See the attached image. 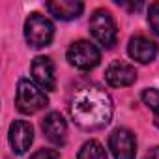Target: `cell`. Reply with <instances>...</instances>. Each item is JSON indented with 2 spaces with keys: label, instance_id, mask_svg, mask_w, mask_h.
Listing matches in <instances>:
<instances>
[{
  "label": "cell",
  "instance_id": "obj_3",
  "mask_svg": "<svg viewBox=\"0 0 159 159\" xmlns=\"http://www.w3.org/2000/svg\"><path fill=\"white\" fill-rule=\"evenodd\" d=\"M54 38V25L41 13H30L25 21V39L32 49L47 47Z\"/></svg>",
  "mask_w": 159,
  "mask_h": 159
},
{
  "label": "cell",
  "instance_id": "obj_18",
  "mask_svg": "<svg viewBox=\"0 0 159 159\" xmlns=\"http://www.w3.org/2000/svg\"><path fill=\"white\" fill-rule=\"evenodd\" d=\"M153 122H155V125L159 127V112H155V116H153Z\"/></svg>",
  "mask_w": 159,
  "mask_h": 159
},
{
  "label": "cell",
  "instance_id": "obj_7",
  "mask_svg": "<svg viewBox=\"0 0 159 159\" xmlns=\"http://www.w3.org/2000/svg\"><path fill=\"white\" fill-rule=\"evenodd\" d=\"M105 81L114 88L131 86L137 81V69L127 62L114 60L112 64H109V67L105 71Z\"/></svg>",
  "mask_w": 159,
  "mask_h": 159
},
{
  "label": "cell",
  "instance_id": "obj_4",
  "mask_svg": "<svg viewBox=\"0 0 159 159\" xmlns=\"http://www.w3.org/2000/svg\"><path fill=\"white\" fill-rule=\"evenodd\" d=\"M90 34L92 38L105 49H111L116 39H118V30H116V23L112 19V15L107 10H96L90 17L88 23Z\"/></svg>",
  "mask_w": 159,
  "mask_h": 159
},
{
  "label": "cell",
  "instance_id": "obj_9",
  "mask_svg": "<svg viewBox=\"0 0 159 159\" xmlns=\"http://www.w3.org/2000/svg\"><path fill=\"white\" fill-rule=\"evenodd\" d=\"M32 77L39 88L43 90H54L56 77H54V64L49 56H36L32 62Z\"/></svg>",
  "mask_w": 159,
  "mask_h": 159
},
{
  "label": "cell",
  "instance_id": "obj_16",
  "mask_svg": "<svg viewBox=\"0 0 159 159\" xmlns=\"http://www.w3.org/2000/svg\"><path fill=\"white\" fill-rule=\"evenodd\" d=\"M30 159H60V153H58L56 150L43 148V150H38L36 153H32Z\"/></svg>",
  "mask_w": 159,
  "mask_h": 159
},
{
  "label": "cell",
  "instance_id": "obj_5",
  "mask_svg": "<svg viewBox=\"0 0 159 159\" xmlns=\"http://www.w3.org/2000/svg\"><path fill=\"white\" fill-rule=\"evenodd\" d=\"M67 60L77 69L90 71V69H94L99 64L101 52H99V49L94 43H90L86 39H79V41H75V43L69 45V49H67Z\"/></svg>",
  "mask_w": 159,
  "mask_h": 159
},
{
  "label": "cell",
  "instance_id": "obj_15",
  "mask_svg": "<svg viewBox=\"0 0 159 159\" xmlns=\"http://www.w3.org/2000/svg\"><path fill=\"white\" fill-rule=\"evenodd\" d=\"M148 25L153 30V34L159 36V2L150 4V8H148Z\"/></svg>",
  "mask_w": 159,
  "mask_h": 159
},
{
  "label": "cell",
  "instance_id": "obj_2",
  "mask_svg": "<svg viewBox=\"0 0 159 159\" xmlns=\"http://www.w3.org/2000/svg\"><path fill=\"white\" fill-rule=\"evenodd\" d=\"M47 103H49L47 94L36 83L28 81V79H21V81L17 83L15 105H17L19 112H23V114H36L41 109H45Z\"/></svg>",
  "mask_w": 159,
  "mask_h": 159
},
{
  "label": "cell",
  "instance_id": "obj_1",
  "mask_svg": "<svg viewBox=\"0 0 159 159\" xmlns=\"http://www.w3.org/2000/svg\"><path fill=\"white\" fill-rule=\"evenodd\" d=\"M69 112L79 127L86 131H98L109 125L112 118V99L101 86L86 84L73 94Z\"/></svg>",
  "mask_w": 159,
  "mask_h": 159
},
{
  "label": "cell",
  "instance_id": "obj_17",
  "mask_svg": "<svg viewBox=\"0 0 159 159\" xmlns=\"http://www.w3.org/2000/svg\"><path fill=\"white\" fill-rule=\"evenodd\" d=\"M144 159H159V146L152 148V150L146 153V157H144Z\"/></svg>",
  "mask_w": 159,
  "mask_h": 159
},
{
  "label": "cell",
  "instance_id": "obj_6",
  "mask_svg": "<svg viewBox=\"0 0 159 159\" xmlns=\"http://www.w3.org/2000/svg\"><path fill=\"white\" fill-rule=\"evenodd\" d=\"M109 150L112 152L114 159H135L137 139L129 129L118 127L109 137Z\"/></svg>",
  "mask_w": 159,
  "mask_h": 159
},
{
  "label": "cell",
  "instance_id": "obj_8",
  "mask_svg": "<svg viewBox=\"0 0 159 159\" xmlns=\"http://www.w3.org/2000/svg\"><path fill=\"white\" fill-rule=\"evenodd\" d=\"M34 142V129L25 120H15L10 125V144L13 153L23 155Z\"/></svg>",
  "mask_w": 159,
  "mask_h": 159
},
{
  "label": "cell",
  "instance_id": "obj_13",
  "mask_svg": "<svg viewBox=\"0 0 159 159\" xmlns=\"http://www.w3.org/2000/svg\"><path fill=\"white\" fill-rule=\"evenodd\" d=\"M77 159H107V152L98 140H88L81 146Z\"/></svg>",
  "mask_w": 159,
  "mask_h": 159
},
{
  "label": "cell",
  "instance_id": "obj_11",
  "mask_svg": "<svg viewBox=\"0 0 159 159\" xmlns=\"http://www.w3.org/2000/svg\"><path fill=\"white\" fill-rule=\"evenodd\" d=\"M127 52L133 60H137L140 64H150L157 56V43H153L152 39H148L144 36H135L129 39Z\"/></svg>",
  "mask_w": 159,
  "mask_h": 159
},
{
  "label": "cell",
  "instance_id": "obj_14",
  "mask_svg": "<svg viewBox=\"0 0 159 159\" xmlns=\"http://www.w3.org/2000/svg\"><path fill=\"white\" fill-rule=\"evenodd\" d=\"M142 101L153 111V114L159 112V90L157 88H146L142 92Z\"/></svg>",
  "mask_w": 159,
  "mask_h": 159
},
{
  "label": "cell",
  "instance_id": "obj_12",
  "mask_svg": "<svg viewBox=\"0 0 159 159\" xmlns=\"http://www.w3.org/2000/svg\"><path fill=\"white\" fill-rule=\"evenodd\" d=\"M47 10L60 21H73L83 13L84 4L79 0H52V2H47Z\"/></svg>",
  "mask_w": 159,
  "mask_h": 159
},
{
  "label": "cell",
  "instance_id": "obj_10",
  "mask_svg": "<svg viewBox=\"0 0 159 159\" xmlns=\"http://www.w3.org/2000/svg\"><path fill=\"white\" fill-rule=\"evenodd\" d=\"M41 129H43V135L47 137V140H51L52 144L62 146L66 142L67 124L60 112H49L41 122Z\"/></svg>",
  "mask_w": 159,
  "mask_h": 159
}]
</instances>
